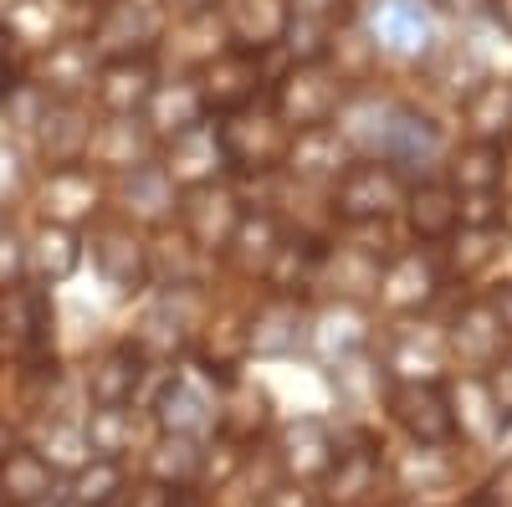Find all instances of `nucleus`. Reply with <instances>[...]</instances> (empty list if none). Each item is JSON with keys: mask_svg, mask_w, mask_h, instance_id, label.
Returning <instances> with one entry per match:
<instances>
[{"mask_svg": "<svg viewBox=\"0 0 512 507\" xmlns=\"http://www.w3.org/2000/svg\"><path fill=\"white\" fill-rule=\"evenodd\" d=\"M487 11H492V21L512 36V0H487Z\"/></svg>", "mask_w": 512, "mask_h": 507, "instance_id": "54", "label": "nucleus"}, {"mask_svg": "<svg viewBox=\"0 0 512 507\" xmlns=\"http://www.w3.org/2000/svg\"><path fill=\"white\" fill-rule=\"evenodd\" d=\"M441 6L456 16H477V11H487V0H441Z\"/></svg>", "mask_w": 512, "mask_h": 507, "instance_id": "55", "label": "nucleus"}, {"mask_svg": "<svg viewBox=\"0 0 512 507\" xmlns=\"http://www.w3.org/2000/svg\"><path fill=\"white\" fill-rule=\"evenodd\" d=\"M277 246H282V226L267 216V210H241V221H236V231L221 251L236 267V277H262L267 262L277 257Z\"/></svg>", "mask_w": 512, "mask_h": 507, "instance_id": "28", "label": "nucleus"}, {"mask_svg": "<svg viewBox=\"0 0 512 507\" xmlns=\"http://www.w3.org/2000/svg\"><path fill=\"white\" fill-rule=\"evenodd\" d=\"M221 11H226V31L236 41V52H256V57L287 41V26H292L287 0H221Z\"/></svg>", "mask_w": 512, "mask_h": 507, "instance_id": "19", "label": "nucleus"}, {"mask_svg": "<svg viewBox=\"0 0 512 507\" xmlns=\"http://www.w3.org/2000/svg\"><path fill=\"white\" fill-rule=\"evenodd\" d=\"M144 123L154 139H175L195 123H205V103L195 82H154V93L144 103Z\"/></svg>", "mask_w": 512, "mask_h": 507, "instance_id": "29", "label": "nucleus"}, {"mask_svg": "<svg viewBox=\"0 0 512 507\" xmlns=\"http://www.w3.org/2000/svg\"><path fill=\"white\" fill-rule=\"evenodd\" d=\"M477 502L482 507H512V461H502V467L487 477V492Z\"/></svg>", "mask_w": 512, "mask_h": 507, "instance_id": "49", "label": "nucleus"}, {"mask_svg": "<svg viewBox=\"0 0 512 507\" xmlns=\"http://www.w3.org/2000/svg\"><path fill=\"white\" fill-rule=\"evenodd\" d=\"M16 185H21V159L11 144H0V205L16 195Z\"/></svg>", "mask_w": 512, "mask_h": 507, "instance_id": "51", "label": "nucleus"}, {"mask_svg": "<svg viewBox=\"0 0 512 507\" xmlns=\"http://www.w3.org/2000/svg\"><path fill=\"white\" fill-rule=\"evenodd\" d=\"M374 487H379V446H374V441H359V446H349V451H338L333 467L323 472V492H328V502H338V507L369 502Z\"/></svg>", "mask_w": 512, "mask_h": 507, "instance_id": "26", "label": "nucleus"}, {"mask_svg": "<svg viewBox=\"0 0 512 507\" xmlns=\"http://www.w3.org/2000/svg\"><path fill=\"white\" fill-rule=\"evenodd\" d=\"M118 492H123V467L108 461V456L88 461V467L77 472V482H72V502L77 507H108Z\"/></svg>", "mask_w": 512, "mask_h": 507, "instance_id": "41", "label": "nucleus"}, {"mask_svg": "<svg viewBox=\"0 0 512 507\" xmlns=\"http://www.w3.org/2000/svg\"><path fill=\"white\" fill-rule=\"evenodd\" d=\"M492 313H497V323H502V333H507V344H512V282H502V287H492Z\"/></svg>", "mask_w": 512, "mask_h": 507, "instance_id": "52", "label": "nucleus"}, {"mask_svg": "<svg viewBox=\"0 0 512 507\" xmlns=\"http://www.w3.org/2000/svg\"><path fill=\"white\" fill-rule=\"evenodd\" d=\"M318 257H323V251L308 246V241H282L277 257L262 272V282L277 292V298H297V287H308L318 277Z\"/></svg>", "mask_w": 512, "mask_h": 507, "instance_id": "39", "label": "nucleus"}, {"mask_svg": "<svg viewBox=\"0 0 512 507\" xmlns=\"http://www.w3.org/2000/svg\"><path fill=\"white\" fill-rule=\"evenodd\" d=\"M164 175L175 180V190H190V185H205L226 169V154H221V134L216 123H195V129L164 139Z\"/></svg>", "mask_w": 512, "mask_h": 507, "instance_id": "13", "label": "nucleus"}, {"mask_svg": "<svg viewBox=\"0 0 512 507\" xmlns=\"http://www.w3.org/2000/svg\"><path fill=\"white\" fill-rule=\"evenodd\" d=\"M216 134H221L226 169H236V175H246V180L282 169L287 144H292V129H287L277 113H262V108H236V113H226V123H221Z\"/></svg>", "mask_w": 512, "mask_h": 507, "instance_id": "2", "label": "nucleus"}, {"mask_svg": "<svg viewBox=\"0 0 512 507\" xmlns=\"http://www.w3.org/2000/svg\"><path fill=\"white\" fill-rule=\"evenodd\" d=\"M405 221L415 241H451L456 236V190L441 180H425L405 195Z\"/></svg>", "mask_w": 512, "mask_h": 507, "instance_id": "31", "label": "nucleus"}, {"mask_svg": "<svg viewBox=\"0 0 512 507\" xmlns=\"http://www.w3.org/2000/svg\"><path fill=\"white\" fill-rule=\"evenodd\" d=\"M267 395L256 390V385H236V395H231V405H226V415H221V426L231 431V436H251V431H262L267 426Z\"/></svg>", "mask_w": 512, "mask_h": 507, "instance_id": "44", "label": "nucleus"}, {"mask_svg": "<svg viewBox=\"0 0 512 507\" xmlns=\"http://www.w3.org/2000/svg\"><path fill=\"white\" fill-rule=\"evenodd\" d=\"M456 246H451V262H456V272L461 277H477V272H487L497 257H502V226H482V231H466L461 226V236H451Z\"/></svg>", "mask_w": 512, "mask_h": 507, "instance_id": "40", "label": "nucleus"}, {"mask_svg": "<svg viewBox=\"0 0 512 507\" xmlns=\"http://www.w3.org/2000/svg\"><path fill=\"white\" fill-rule=\"evenodd\" d=\"M405 175L390 164V159H359L338 175V190H333V210L338 221H390L395 210H405Z\"/></svg>", "mask_w": 512, "mask_h": 507, "instance_id": "3", "label": "nucleus"}, {"mask_svg": "<svg viewBox=\"0 0 512 507\" xmlns=\"http://www.w3.org/2000/svg\"><path fill=\"white\" fill-rule=\"evenodd\" d=\"M93 77H98V52H93V41H82V36H62L36 57V82H41V93H52V98L93 93Z\"/></svg>", "mask_w": 512, "mask_h": 507, "instance_id": "14", "label": "nucleus"}, {"mask_svg": "<svg viewBox=\"0 0 512 507\" xmlns=\"http://www.w3.org/2000/svg\"><path fill=\"white\" fill-rule=\"evenodd\" d=\"M200 88V103L205 113H236V108H251L256 93H262V57L256 52H221L210 57L195 77Z\"/></svg>", "mask_w": 512, "mask_h": 507, "instance_id": "7", "label": "nucleus"}, {"mask_svg": "<svg viewBox=\"0 0 512 507\" xmlns=\"http://www.w3.org/2000/svg\"><path fill=\"white\" fill-rule=\"evenodd\" d=\"M123 205H128V216L144 221V226H164L169 216H175V180L164 175L159 164H139V169H128V180H123Z\"/></svg>", "mask_w": 512, "mask_h": 507, "instance_id": "30", "label": "nucleus"}, {"mask_svg": "<svg viewBox=\"0 0 512 507\" xmlns=\"http://www.w3.org/2000/svg\"><path fill=\"white\" fill-rule=\"evenodd\" d=\"M297 349H308V313L297 298H272L246 318V354L287 359Z\"/></svg>", "mask_w": 512, "mask_h": 507, "instance_id": "10", "label": "nucleus"}, {"mask_svg": "<svg viewBox=\"0 0 512 507\" xmlns=\"http://www.w3.org/2000/svg\"><path fill=\"white\" fill-rule=\"evenodd\" d=\"M282 164L292 169L297 180H308V185L313 180H338L349 169V139L338 134V129H328V123H323V129H303V134L287 144V159Z\"/></svg>", "mask_w": 512, "mask_h": 507, "instance_id": "25", "label": "nucleus"}, {"mask_svg": "<svg viewBox=\"0 0 512 507\" xmlns=\"http://www.w3.org/2000/svg\"><path fill=\"white\" fill-rule=\"evenodd\" d=\"M62 507H77V502H62Z\"/></svg>", "mask_w": 512, "mask_h": 507, "instance_id": "61", "label": "nucleus"}, {"mask_svg": "<svg viewBox=\"0 0 512 507\" xmlns=\"http://www.w3.org/2000/svg\"><path fill=\"white\" fill-rule=\"evenodd\" d=\"M344 108V72L328 62H297L272 93V113L287 123L292 134L303 129H323Z\"/></svg>", "mask_w": 512, "mask_h": 507, "instance_id": "1", "label": "nucleus"}, {"mask_svg": "<svg viewBox=\"0 0 512 507\" xmlns=\"http://www.w3.org/2000/svg\"><path fill=\"white\" fill-rule=\"evenodd\" d=\"M333 456H338V441L333 431L323 426V420H292V426L282 431L277 441V461H282V472H292L297 482H323V472L333 467Z\"/></svg>", "mask_w": 512, "mask_h": 507, "instance_id": "22", "label": "nucleus"}, {"mask_svg": "<svg viewBox=\"0 0 512 507\" xmlns=\"http://www.w3.org/2000/svg\"><path fill=\"white\" fill-rule=\"evenodd\" d=\"M200 467H205V446L195 436L164 431V441L149 451V477L159 487H190V482H200Z\"/></svg>", "mask_w": 512, "mask_h": 507, "instance_id": "38", "label": "nucleus"}, {"mask_svg": "<svg viewBox=\"0 0 512 507\" xmlns=\"http://www.w3.org/2000/svg\"><path fill=\"white\" fill-rule=\"evenodd\" d=\"M446 349L461 369H492L507 349V333L492 313V303H466L456 318H451V333H446Z\"/></svg>", "mask_w": 512, "mask_h": 507, "instance_id": "15", "label": "nucleus"}, {"mask_svg": "<svg viewBox=\"0 0 512 507\" xmlns=\"http://www.w3.org/2000/svg\"><path fill=\"white\" fill-rule=\"evenodd\" d=\"M487 395L502 410V420H512V349H502V359L487 369Z\"/></svg>", "mask_w": 512, "mask_h": 507, "instance_id": "46", "label": "nucleus"}, {"mask_svg": "<svg viewBox=\"0 0 512 507\" xmlns=\"http://www.w3.org/2000/svg\"><path fill=\"white\" fill-rule=\"evenodd\" d=\"M441 154V123L436 118H425L420 108H405V103H395L390 108V118H384V134H379V149H374V159H390L395 169H425Z\"/></svg>", "mask_w": 512, "mask_h": 507, "instance_id": "12", "label": "nucleus"}, {"mask_svg": "<svg viewBox=\"0 0 512 507\" xmlns=\"http://www.w3.org/2000/svg\"><path fill=\"white\" fill-rule=\"evenodd\" d=\"M185 344V298L164 292V298L139 318V333H134V349L149 354V359H169Z\"/></svg>", "mask_w": 512, "mask_h": 507, "instance_id": "35", "label": "nucleus"}, {"mask_svg": "<svg viewBox=\"0 0 512 507\" xmlns=\"http://www.w3.org/2000/svg\"><path fill=\"white\" fill-rule=\"evenodd\" d=\"M451 415H456V431H466L472 441H492V436L507 426L502 410H497L492 395H487V379H482V374H472V379H461V385H456Z\"/></svg>", "mask_w": 512, "mask_h": 507, "instance_id": "37", "label": "nucleus"}, {"mask_svg": "<svg viewBox=\"0 0 512 507\" xmlns=\"http://www.w3.org/2000/svg\"><path fill=\"white\" fill-rule=\"evenodd\" d=\"M175 210H180V231H185V241H190L195 251H221V246L231 241L236 221H241V200H236V190L221 185V180L190 185Z\"/></svg>", "mask_w": 512, "mask_h": 507, "instance_id": "5", "label": "nucleus"}, {"mask_svg": "<svg viewBox=\"0 0 512 507\" xmlns=\"http://www.w3.org/2000/svg\"><path fill=\"white\" fill-rule=\"evenodd\" d=\"M154 62L149 57H108L93 77V98L108 118H123V113H144L149 93H154Z\"/></svg>", "mask_w": 512, "mask_h": 507, "instance_id": "16", "label": "nucleus"}, {"mask_svg": "<svg viewBox=\"0 0 512 507\" xmlns=\"http://www.w3.org/2000/svg\"><path fill=\"white\" fill-rule=\"evenodd\" d=\"M26 262H31V272H36L41 282H67V277L77 272V262H82V236H77L72 226L47 221V226L31 236Z\"/></svg>", "mask_w": 512, "mask_h": 507, "instance_id": "34", "label": "nucleus"}, {"mask_svg": "<svg viewBox=\"0 0 512 507\" xmlns=\"http://www.w3.org/2000/svg\"><path fill=\"white\" fill-rule=\"evenodd\" d=\"M98 200H103V190H98L88 164L47 169V180H41V210H47V221H57V226L88 221L93 210H98Z\"/></svg>", "mask_w": 512, "mask_h": 507, "instance_id": "21", "label": "nucleus"}, {"mask_svg": "<svg viewBox=\"0 0 512 507\" xmlns=\"http://www.w3.org/2000/svg\"><path fill=\"white\" fill-rule=\"evenodd\" d=\"M154 420L169 436H200V431H210L221 420V410H216V400H210V390L200 385V379L175 374L159 390V400H154Z\"/></svg>", "mask_w": 512, "mask_h": 507, "instance_id": "20", "label": "nucleus"}, {"mask_svg": "<svg viewBox=\"0 0 512 507\" xmlns=\"http://www.w3.org/2000/svg\"><path fill=\"white\" fill-rule=\"evenodd\" d=\"M374 292H379V303L390 313H420V308L436 303L441 272H436V262L425 257V251H400V257H390L379 267V287Z\"/></svg>", "mask_w": 512, "mask_h": 507, "instance_id": "11", "label": "nucleus"}, {"mask_svg": "<svg viewBox=\"0 0 512 507\" xmlns=\"http://www.w3.org/2000/svg\"><path fill=\"white\" fill-rule=\"evenodd\" d=\"M93 262L108 287L139 292L149 287V241L134 231V221H108L93 231Z\"/></svg>", "mask_w": 512, "mask_h": 507, "instance_id": "9", "label": "nucleus"}, {"mask_svg": "<svg viewBox=\"0 0 512 507\" xmlns=\"http://www.w3.org/2000/svg\"><path fill=\"white\" fill-rule=\"evenodd\" d=\"M216 6H221V0H180L185 16H205V11H216Z\"/></svg>", "mask_w": 512, "mask_h": 507, "instance_id": "56", "label": "nucleus"}, {"mask_svg": "<svg viewBox=\"0 0 512 507\" xmlns=\"http://www.w3.org/2000/svg\"><path fill=\"white\" fill-rule=\"evenodd\" d=\"M16 26H6V21H0V98H6L11 88H16V82H11V72H16Z\"/></svg>", "mask_w": 512, "mask_h": 507, "instance_id": "50", "label": "nucleus"}, {"mask_svg": "<svg viewBox=\"0 0 512 507\" xmlns=\"http://www.w3.org/2000/svg\"><path fill=\"white\" fill-rule=\"evenodd\" d=\"M364 344H369V313L349 298H338L333 308L308 318V349L328 364H349Z\"/></svg>", "mask_w": 512, "mask_h": 507, "instance_id": "18", "label": "nucleus"}, {"mask_svg": "<svg viewBox=\"0 0 512 507\" xmlns=\"http://www.w3.org/2000/svg\"><path fill=\"white\" fill-rule=\"evenodd\" d=\"M16 451V436H11V426H6V420H0V461H6Z\"/></svg>", "mask_w": 512, "mask_h": 507, "instance_id": "57", "label": "nucleus"}, {"mask_svg": "<svg viewBox=\"0 0 512 507\" xmlns=\"http://www.w3.org/2000/svg\"><path fill=\"white\" fill-rule=\"evenodd\" d=\"M169 26L164 0H103L93 21V52L108 57H149Z\"/></svg>", "mask_w": 512, "mask_h": 507, "instance_id": "4", "label": "nucleus"}, {"mask_svg": "<svg viewBox=\"0 0 512 507\" xmlns=\"http://www.w3.org/2000/svg\"><path fill=\"white\" fill-rule=\"evenodd\" d=\"M507 200L502 190H456V231H482V226H502Z\"/></svg>", "mask_w": 512, "mask_h": 507, "instance_id": "43", "label": "nucleus"}, {"mask_svg": "<svg viewBox=\"0 0 512 507\" xmlns=\"http://www.w3.org/2000/svg\"><path fill=\"white\" fill-rule=\"evenodd\" d=\"M52 461L36 456V451H11L6 461H0V502L11 507H36L52 497Z\"/></svg>", "mask_w": 512, "mask_h": 507, "instance_id": "33", "label": "nucleus"}, {"mask_svg": "<svg viewBox=\"0 0 512 507\" xmlns=\"http://www.w3.org/2000/svg\"><path fill=\"white\" fill-rule=\"evenodd\" d=\"M287 11H297V16H313V21H328V16L338 11V0H287Z\"/></svg>", "mask_w": 512, "mask_h": 507, "instance_id": "53", "label": "nucleus"}, {"mask_svg": "<svg viewBox=\"0 0 512 507\" xmlns=\"http://www.w3.org/2000/svg\"><path fill=\"white\" fill-rule=\"evenodd\" d=\"M169 507H195V502H169Z\"/></svg>", "mask_w": 512, "mask_h": 507, "instance_id": "59", "label": "nucleus"}, {"mask_svg": "<svg viewBox=\"0 0 512 507\" xmlns=\"http://www.w3.org/2000/svg\"><path fill=\"white\" fill-rule=\"evenodd\" d=\"M400 482H405L410 492H415V487H420V492H431V487H446V482H451V467L441 461V446H425V451L415 446V451H410V456L400 461Z\"/></svg>", "mask_w": 512, "mask_h": 507, "instance_id": "45", "label": "nucleus"}, {"mask_svg": "<svg viewBox=\"0 0 512 507\" xmlns=\"http://www.w3.org/2000/svg\"><path fill=\"white\" fill-rule=\"evenodd\" d=\"M139 364H144L139 349H108V354L93 364V374H88L93 405H128V400H134V390H139Z\"/></svg>", "mask_w": 512, "mask_h": 507, "instance_id": "36", "label": "nucleus"}, {"mask_svg": "<svg viewBox=\"0 0 512 507\" xmlns=\"http://www.w3.org/2000/svg\"><path fill=\"white\" fill-rule=\"evenodd\" d=\"M108 507H169V487H159V482H139V487H128V482H123V492H118Z\"/></svg>", "mask_w": 512, "mask_h": 507, "instance_id": "47", "label": "nucleus"}, {"mask_svg": "<svg viewBox=\"0 0 512 507\" xmlns=\"http://www.w3.org/2000/svg\"><path fill=\"white\" fill-rule=\"evenodd\" d=\"M507 180V144L492 139H466L451 154V190H502Z\"/></svg>", "mask_w": 512, "mask_h": 507, "instance_id": "32", "label": "nucleus"}, {"mask_svg": "<svg viewBox=\"0 0 512 507\" xmlns=\"http://www.w3.org/2000/svg\"><path fill=\"white\" fill-rule=\"evenodd\" d=\"M446 364H451L446 333L431 328V323H405V328H395L390 354H384V369H390L400 385H405V379H441Z\"/></svg>", "mask_w": 512, "mask_h": 507, "instance_id": "17", "label": "nucleus"}, {"mask_svg": "<svg viewBox=\"0 0 512 507\" xmlns=\"http://www.w3.org/2000/svg\"><path fill=\"white\" fill-rule=\"evenodd\" d=\"M456 507H482V502H456Z\"/></svg>", "mask_w": 512, "mask_h": 507, "instance_id": "58", "label": "nucleus"}, {"mask_svg": "<svg viewBox=\"0 0 512 507\" xmlns=\"http://www.w3.org/2000/svg\"><path fill=\"white\" fill-rule=\"evenodd\" d=\"M390 415L400 420V431L415 446H446L456 436V415H451V395L436 379H405L390 390Z\"/></svg>", "mask_w": 512, "mask_h": 507, "instance_id": "6", "label": "nucleus"}, {"mask_svg": "<svg viewBox=\"0 0 512 507\" xmlns=\"http://www.w3.org/2000/svg\"><path fill=\"white\" fill-rule=\"evenodd\" d=\"M395 507H420V502H395Z\"/></svg>", "mask_w": 512, "mask_h": 507, "instance_id": "60", "label": "nucleus"}, {"mask_svg": "<svg viewBox=\"0 0 512 507\" xmlns=\"http://www.w3.org/2000/svg\"><path fill=\"white\" fill-rule=\"evenodd\" d=\"M88 144H93V113L82 108L77 98H52L47 113L36 118V149H41V164H47V169L82 164V159H88Z\"/></svg>", "mask_w": 512, "mask_h": 507, "instance_id": "8", "label": "nucleus"}, {"mask_svg": "<svg viewBox=\"0 0 512 507\" xmlns=\"http://www.w3.org/2000/svg\"><path fill=\"white\" fill-rule=\"evenodd\" d=\"M128 441H134V420H128L123 405H98L93 420H88V446L108 461H118V451H128Z\"/></svg>", "mask_w": 512, "mask_h": 507, "instance_id": "42", "label": "nucleus"}, {"mask_svg": "<svg viewBox=\"0 0 512 507\" xmlns=\"http://www.w3.org/2000/svg\"><path fill=\"white\" fill-rule=\"evenodd\" d=\"M21 267H26V246L16 236H0V292L21 282Z\"/></svg>", "mask_w": 512, "mask_h": 507, "instance_id": "48", "label": "nucleus"}, {"mask_svg": "<svg viewBox=\"0 0 512 507\" xmlns=\"http://www.w3.org/2000/svg\"><path fill=\"white\" fill-rule=\"evenodd\" d=\"M374 36L384 52L395 57H420L425 47L436 41V21H431V6L425 0H390L374 21Z\"/></svg>", "mask_w": 512, "mask_h": 507, "instance_id": "27", "label": "nucleus"}, {"mask_svg": "<svg viewBox=\"0 0 512 507\" xmlns=\"http://www.w3.org/2000/svg\"><path fill=\"white\" fill-rule=\"evenodd\" d=\"M461 118H466V134L472 139L507 144V134H512V82L507 77H477L461 98Z\"/></svg>", "mask_w": 512, "mask_h": 507, "instance_id": "24", "label": "nucleus"}, {"mask_svg": "<svg viewBox=\"0 0 512 507\" xmlns=\"http://www.w3.org/2000/svg\"><path fill=\"white\" fill-rule=\"evenodd\" d=\"M154 154V134H149V123L139 113H123V118H108L103 129H93V144H88V159L103 164V169H139L149 164Z\"/></svg>", "mask_w": 512, "mask_h": 507, "instance_id": "23", "label": "nucleus"}]
</instances>
